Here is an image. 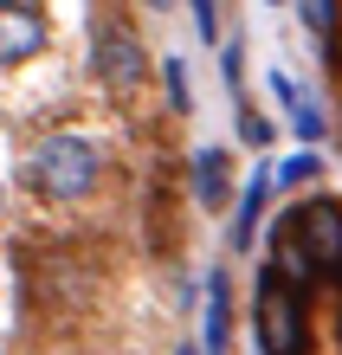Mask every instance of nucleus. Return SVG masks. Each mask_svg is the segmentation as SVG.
I'll return each instance as SVG.
<instances>
[{
	"mask_svg": "<svg viewBox=\"0 0 342 355\" xmlns=\"http://www.w3.org/2000/svg\"><path fill=\"white\" fill-rule=\"evenodd\" d=\"M252 317H259V355H310V291H297L277 265L259 271L252 291Z\"/></svg>",
	"mask_w": 342,
	"mask_h": 355,
	"instance_id": "1",
	"label": "nucleus"
},
{
	"mask_svg": "<svg viewBox=\"0 0 342 355\" xmlns=\"http://www.w3.org/2000/svg\"><path fill=\"white\" fill-rule=\"evenodd\" d=\"M271 233L284 239L291 252H304V265L316 278H336L342 271V200L336 194H304L291 214H277Z\"/></svg>",
	"mask_w": 342,
	"mask_h": 355,
	"instance_id": "2",
	"label": "nucleus"
},
{
	"mask_svg": "<svg viewBox=\"0 0 342 355\" xmlns=\"http://www.w3.org/2000/svg\"><path fill=\"white\" fill-rule=\"evenodd\" d=\"M33 181H39V194H52V200H78L84 187L97 181V142L78 136V130H52L33 149Z\"/></svg>",
	"mask_w": 342,
	"mask_h": 355,
	"instance_id": "3",
	"label": "nucleus"
},
{
	"mask_svg": "<svg viewBox=\"0 0 342 355\" xmlns=\"http://www.w3.org/2000/svg\"><path fill=\"white\" fill-rule=\"evenodd\" d=\"M271 97H277V110H284V123H291V136L304 142V149H316V142L330 136V116H323V103H316V97L304 91V78H291L284 65L271 71Z\"/></svg>",
	"mask_w": 342,
	"mask_h": 355,
	"instance_id": "4",
	"label": "nucleus"
},
{
	"mask_svg": "<svg viewBox=\"0 0 342 355\" xmlns=\"http://www.w3.org/2000/svg\"><path fill=\"white\" fill-rule=\"evenodd\" d=\"M91 65H97L103 85L123 91V85H136V78H142L148 58H142V46H136L130 26H97V39H91Z\"/></svg>",
	"mask_w": 342,
	"mask_h": 355,
	"instance_id": "5",
	"label": "nucleus"
},
{
	"mask_svg": "<svg viewBox=\"0 0 342 355\" xmlns=\"http://www.w3.org/2000/svg\"><path fill=\"white\" fill-rule=\"evenodd\" d=\"M39 46H46V13L0 0V65H19V58H33Z\"/></svg>",
	"mask_w": 342,
	"mask_h": 355,
	"instance_id": "6",
	"label": "nucleus"
},
{
	"mask_svg": "<svg viewBox=\"0 0 342 355\" xmlns=\"http://www.w3.org/2000/svg\"><path fill=\"white\" fill-rule=\"evenodd\" d=\"M187 181H194V200L207 207V214H220V207L232 200V155L226 149H194V162H187Z\"/></svg>",
	"mask_w": 342,
	"mask_h": 355,
	"instance_id": "7",
	"label": "nucleus"
},
{
	"mask_svg": "<svg viewBox=\"0 0 342 355\" xmlns=\"http://www.w3.org/2000/svg\"><path fill=\"white\" fill-rule=\"evenodd\" d=\"M271 187H277V168L271 162H259L246 181H239V214H232V252H246L252 233H259V220H265V200H271Z\"/></svg>",
	"mask_w": 342,
	"mask_h": 355,
	"instance_id": "8",
	"label": "nucleus"
},
{
	"mask_svg": "<svg viewBox=\"0 0 342 355\" xmlns=\"http://www.w3.org/2000/svg\"><path fill=\"white\" fill-rule=\"evenodd\" d=\"M200 349L207 355H226L232 349V271L226 265L207 271V329H200Z\"/></svg>",
	"mask_w": 342,
	"mask_h": 355,
	"instance_id": "9",
	"label": "nucleus"
},
{
	"mask_svg": "<svg viewBox=\"0 0 342 355\" xmlns=\"http://www.w3.org/2000/svg\"><path fill=\"white\" fill-rule=\"evenodd\" d=\"M220 78H226V91L239 97V85H246V33L232 26V39L220 46Z\"/></svg>",
	"mask_w": 342,
	"mask_h": 355,
	"instance_id": "10",
	"label": "nucleus"
},
{
	"mask_svg": "<svg viewBox=\"0 0 342 355\" xmlns=\"http://www.w3.org/2000/svg\"><path fill=\"white\" fill-rule=\"evenodd\" d=\"M316 175H323L316 149H297V155H284V162H277V187H304V181H316Z\"/></svg>",
	"mask_w": 342,
	"mask_h": 355,
	"instance_id": "11",
	"label": "nucleus"
},
{
	"mask_svg": "<svg viewBox=\"0 0 342 355\" xmlns=\"http://www.w3.org/2000/svg\"><path fill=\"white\" fill-rule=\"evenodd\" d=\"M162 78H168V103H175V110L187 116V110H194V85H187V65H181V58H168V65H162Z\"/></svg>",
	"mask_w": 342,
	"mask_h": 355,
	"instance_id": "12",
	"label": "nucleus"
},
{
	"mask_svg": "<svg viewBox=\"0 0 342 355\" xmlns=\"http://www.w3.org/2000/svg\"><path fill=\"white\" fill-rule=\"evenodd\" d=\"M271 123L259 116V110H252V103H239V142H246V149H271Z\"/></svg>",
	"mask_w": 342,
	"mask_h": 355,
	"instance_id": "13",
	"label": "nucleus"
},
{
	"mask_svg": "<svg viewBox=\"0 0 342 355\" xmlns=\"http://www.w3.org/2000/svg\"><path fill=\"white\" fill-rule=\"evenodd\" d=\"M297 19H310L316 33H330L336 19H342V7H336V0H304V7H297Z\"/></svg>",
	"mask_w": 342,
	"mask_h": 355,
	"instance_id": "14",
	"label": "nucleus"
},
{
	"mask_svg": "<svg viewBox=\"0 0 342 355\" xmlns=\"http://www.w3.org/2000/svg\"><path fill=\"white\" fill-rule=\"evenodd\" d=\"M187 13H194V33L200 39H220V7H213V0H194Z\"/></svg>",
	"mask_w": 342,
	"mask_h": 355,
	"instance_id": "15",
	"label": "nucleus"
},
{
	"mask_svg": "<svg viewBox=\"0 0 342 355\" xmlns=\"http://www.w3.org/2000/svg\"><path fill=\"white\" fill-rule=\"evenodd\" d=\"M175 355H207V349H200V343H181V349H175Z\"/></svg>",
	"mask_w": 342,
	"mask_h": 355,
	"instance_id": "16",
	"label": "nucleus"
}]
</instances>
